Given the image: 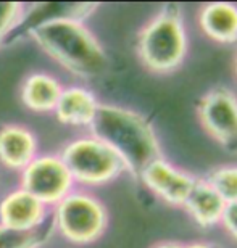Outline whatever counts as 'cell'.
<instances>
[{
	"instance_id": "cell-10",
	"label": "cell",
	"mask_w": 237,
	"mask_h": 248,
	"mask_svg": "<svg viewBox=\"0 0 237 248\" xmlns=\"http://www.w3.org/2000/svg\"><path fill=\"white\" fill-rule=\"evenodd\" d=\"M48 216V208L21 187L7 192L0 200L2 226L13 229H34Z\"/></svg>"
},
{
	"instance_id": "cell-18",
	"label": "cell",
	"mask_w": 237,
	"mask_h": 248,
	"mask_svg": "<svg viewBox=\"0 0 237 248\" xmlns=\"http://www.w3.org/2000/svg\"><path fill=\"white\" fill-rule=\"evenodd\" d=\"M24 5L19 2H0V47L5 46L8 34L13 31L23 16Z\"/></svg>"
},
{
	"instance_id": "cell-16",
	"label": "cell",
	"mask_w": 237,
	"mask_h": 248,
	"mask_svg": "<svg viewBox=\"0 0 237 248\" xmlns=\"http://www.w3.org/2000/svg\"><path fill=\"white\" fill-rule=\"evenodd\" d=\"M55 232L52 215L34 229H13L0 224V248H42Z\"/></svg>"
},
{
	"instance_id": "cell-13",
	"label": "cell",
	"mask_w": 237,
	"mask_h": 248,
	"mask_svg": "<svg viewBox=\"0 0 237 248\" xmlns=\"http://www.w3.org/2000/svg\"><path fill=\"white\" fill-rule=\"evenodd\" d=\"M182 206L194 217L197 224L202 227H210L215 226L216 222H221L226 202L208 182L197 179L194 188Z\"/></svg>"
},
{
	"instance_id": "cell-6",
	"label": "cell",
	"mask_w": 237,
	"mask_h": 248,
	"mask_svg": "<svg viewBox=\"0 0 237 248\" xmlns=\"http://www.w3.org/2000/svg\"><path fill=\"white\" fill-rule=\"evenodd\" d=\"M19 187L48 208L63 200L75 182L60 155H37L21 171Z\"/></svg>"
},
{
	"instance_id": "cell-17",
	"label": "cell",
	"mask_w": 237,
	"mask_h": 248,
	"mask_svg": "<svg viewBox=\"0 0 237 248\" xmlns=\"http://www.w3.org/2000/svg\"><path fill=\"white\" fill-rule=\"evenodd\" d=\"M226 203L237 202V166H223L211 171L205 179Z\"/></svg>"
},
{
	"instance_id": "cell-4",
	"label": "cell",
	"mask_w": 237,
	"mask_h": 248,
	"mask_svg": "<svg viewBox=\"0 0 237 248\" xmlns=\"http://www.w3.org/2000/svg\"><path fill=\"white\" fill-rule=\"evenodd\" d=\"M73 177L82 187L105 186L126 171L121 158L98 139L79 137L68 142L60 153Z\"/></svg>"
},
{
	"instance_id": "cell-22",
	"label": "cell",
	"mask_w": 237,
	"mask_h": 248,
	"mask_svg": "<svg viewBox=\"0 0 237 248\" xmlns=\"http://www.w3.org/2000/svg\"><path fill=\"white\" fill-rule=\"evenodd\" d=\"M236 73H237V62H236Z\"/></svg>"
},
{
	"instance_id": "cell-8",
	"label": "cell",
	"mask_w": 237,
	"mask_h": 248,
	"mask_svg": "<svg viewBox=\"0 0 237 248\" xmlns=\"http://www.w3.org/2000/svg\"><path fill=\"white\" fill-rule=\"evenodd\" d=\"M98 3L84 2V3H66V2H47V3H32L24 7L23 16L15 29L8 34L5 46H12L19 39L29 36L37 28L46 26L48 23L71 19V21H84L95 12Z\"/></svg>"
},
{
	"instance_id": "cell-14",
	"label": "cell",
	"mask_w": 237,
	"mask_h": 248,
	"mask_svg": "<svg viewBox=\"0 0 237 248\" xmlns=\"http://www.w3.org/2000/svg\"><path fill=\"white\" fill-rule=\"evenodd\" d=\"M200 26L208 37L221 44L237 41V7L233 3H208L200 12Z\"/></svg>"
},
{
	"instance_id": "cell-11",
	"label": "cell",
	"mask_w": 237,
	"mask_h": 248,
	"mask_svg": "<svg viewBox=\"0 0 237 248\" xmlns=\"http://www.w3.org/2000/svg\"><path fill=\"white\" fill-rule=\"evenodd\" d=\"M37 139L28 127L5 124L0 127V163L13 171H23L37 156Z\"/></svg>"
},
{
	"instance_id": "cell-3",
	"label": "cell",
	"mask_w": 237,
	"mask_h": 248,
	"mask_svg": "<svg viewBox=\"0 0 237 248\" xmlns=\"http://www.w3.org/2000/svg\"><path fill=\"white\" fill-rule=\"evenodd\" d=\"M137 53L141 62L155 73H170L179 66L187 53L179 5L166 3L145 24L137 37Z\"/></svg>"
},
{
	"instance_id": "cell-5",
	"label": "cell",
	"mask_w": 237,
	"mask_h": 248,
	"mask_svg": "<svg viewBox=\"0 0 237 248\" xmlns=\"http://www.w3.org/2000/svg\"><path fill=\"white\" fill-rule=\"evenodd\" d=\"M55 231L71 244L87 245L100 239L108 224L107 208L94 195L73 190L53 206Z\"/></svg>"
},
{
	"instance_id": "cell-9",
	"label": "cell",
	"mask_w": 237,
	"mask_h": 248,
	"mask_svg": "<svg viewBox=\"0 0 237 248\" xmlns=\"http://www.w3.org/2000/svg\"><path fill=\"white\" fill-rule=\"evenodd\" d=\"M152 192L173 205H184L197 179L170 165L165 158L154 161L142 172L141 179Z\"/></svg>"
},
{
	"instance_id": "cell-15",
	"label": "cell",
	"mask_w": 237,
	"mask_h": 248,
	"mask_svg": "<svg viewBox=\"0 0 237 248\" xmlns=\"http://www.w3.org/2000/svg\"><path fill=\"white\" fill-rule=\"evenodd\" d=\"M63 92L62 84L55 78L46 73L31 74L23 84L21 100L29 110L53 111Z\"/></svg>"
},
{
	"instance_id": "cell-12",
	"label": "cell",
	"mask_w": 237,
	"mask_h": 248,
	"mask_svg": "<svg viewBox=\"0 0 237 248\" xmlns=\"http://www.w3.org/2000/svg\"><path fill=\"white\" fill-rule=\"evenodd\" d=\"M98 105L100 103L91 91L76 86L63 89L53 113L57 120L66 126H91Z\"/></svg>"
},
{
	"instance_id": "cell-1",
	"label": "cell",
	"mask_w": 237,
	"mask_h": 248,
	"mask_svg": "<svg viewBox=\"0 0 237 248\" xmlns=\"http://www.w3.org/2000/svg\"><path fill=\"white\" fill-rule=\"evenodd\" d=\"M91 136L107 143L136 179L154 161L163 158L158 137L145 116L116 105H98Z\"/></svg>"
},
{
	"instance_id": "cell-2",
	"label": "cell",
	"mask_w": 237,
	"mask_h": 248,
	"mask_svg": "<svg viewBox=\"0 0 237 248\" xmlns=\"http://www.w3.org/2000/svg\"><path fill=\"white\" fill-rule=\"evenodd\" d=\"M34 42L62 68L84 79L107 71V53L97 37L81 21L62 19L37 28L29 34Z\"/></svg>"
},
{
	"instance_id": "cell-20",
	"label": "cell",
	"mask_w": 237,
	"mask_h": 248,
	"mask_svg": "<svg viewBox=\"0 0 237 248\" xmlns=\"http://www.w3.org/2000/svg\"><path fill=\"white\" fill-rule=\"evenodd\" d=\"M154 248H184V247L179 245V244H173V242H166V244H160Z\"/></svg>"
},
{
	"instance_id": "cell-21",
	"label": "cell",
	"mask_w": 237,
	"mask_h": 248,
	"mask_svg": "<svg viewBox=\"0 0 237 248\" xmlns=\"http://www.w3.org/2000/svg\"><path fill=\"white\" fill-rule=\"evenodd\" d=\"M184 248H213L211 245H206V244H190V245H187V247H184Z\"/></svg>"
},
{
	"instance_id": "cell-19",
	"label": "cell",
	"mask_w": 237,
	"mask_h": 248,
	"mask_svg": "<svg viewBox=\"0 0 237 248\" xmlns=\"http://www.w3.org/2000/svg\"><path fill=\"white\" fill-rule=\"evenodd\" d=\"M221 222L224 224L226 231H228L229 234L237 240V202L226 203Z\"/></svg>"
},
{
	"instance_id": "cell-7",
	"label": "cell",
	"mask_w": 237,
	"mask_h": 248,
	"mask_svg": "<svg viewBox=\"0 0 237 248\" xmlns=\"http://www.w3.org/2000/svg\"><path fill=\"white\" fill-rule=\"evenodd\" d=\"M200 121L215 140L237 153V97L226 87H215L199 102Z\"/></svg>"
}]
</instances>
